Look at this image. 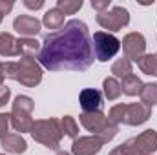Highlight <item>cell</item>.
<instances>
[{
    "instance_id": "6da1fadb",
    "label": "cell",
    "mask_w": 157,
    "mask_h": 155,
    "mask_svg": "<svg viewBox=\"0 0 157 155\" xmlns=\"http://www.w3.org/2000/svg\"><path fill=\"white\" fill-rule=\"evenodd\" d=\"M40 64L49 71H84L93 62L91 39L88 26L80 20H70L62 29L46 35L39 53Z\"/></svg>"
},
{
    "instance_id": "7a4b0ae2",
    "label": "cell",
    "mask_w": 157,
    "mask_h": 155,
    "mask_svg": "<svg viewBox=\"0 0 157 155\" xmlns=\"http://www.w3.org/2000/svg\"><path fill=\"white\" fill-rule=\"evenodd\" d=\"M4 77H9L20 82L26 88H33L42 80V70L35 59L20 57L18 62H7L4 64Z\"/></svg>"
},
{
    "instance_id": "3957f363",
    "label": "cell",
    "mask_w": 157,
    "mask_h": 155,
    "mask_svg": "<svg viewBox=\"0 0 157 155\" xmlns=\"http://www.w3.org/2000/svg\"><path fill=\"white\" fill-rule=\"evenodd\" d=\"M152 115V108L143 104V102H133V104H117L110 110L108 120L112 124H130V126H139L146 122Z\"/></svg>"
},
{
    "instance_id": "277c9868",
    "label": "cell",
    "mask_w": 157,
    "mask_h": 155,
    "mask_svg": "<svg viewBox=\"0 0 157 155\" xmlns=\"http://www.w3.org/2000/svg\"><path fill=\"white\" fill-rule=\"evenodd\" d=\"M31 135L35 141L44 144L49 150H59L60 139L64 135L60 120L57 119H44V120H35L31 128Z\"/></svg>"
},
{
    "instance_id": "5b68a950",
    "label": "cell",
    "mask_w": 157,
    "mask_h": 155,
    "mask_svg": "<svg viewBox=\"0 0 157 155\" xmlns=\"http://www.w3.org/2000/svg\"><path fill=\"white\" fill-rule=\"evenodd\" d=\"M80 124L91 131L93 135H97L104 144L110 142L119 131L117 124H112L108 120V117L104 115L102 112H91V113H82L80 115Z\"/></svg>"
},
{
    "instance_id": "8992f818",
    "label": "cell",
    "mask_w": 157,
    "mask_h": 155,
    "mask_svg": "<svg viewBox=\"0 0 157 155\" xmlns=\"http://www.w3.org/2000/svg\"><path fill=\"white\" fill-rule=\"evenodd\" d=\"M33 100L26 95H18L13 102V112H11V124L17 131L24 133V131H31L33 128Z\"/></svg>"
},
{
    "instance_id": "52a82bcc",
    "label": "cell",
    "mask_w": 157,
    "mask_h": 155,
    "mask_svg": "<svg viewBox=\"0 0 157 155\" xmlns=\"http://www.w3.org/2000/svg\"><path fill=\"white\" fill-rule=\"evenodd\" d=\"M119 150L122 155H150L157 150V133L154 130H146L141 135L121 144Z\"/></svg>"
},
{
    "instance_id": "ba28073f",
    "label": "cell",
    "mask_w": 157,
    "mask_h": 155,
    "mask_svg": "<svg viewBox=\"0 0 157 155\" xmlns=\"http://www.w3.org/2000/svg\"><path fill=\"white\" fill-rule=\"evenodd\" d=\"M93 49H95V57L101 62L110 60L112 57L117 55V51L121 49V40L110 33L104 31H97L93 35Z\"/></svg>"
},
{
    "instance_id": "9c48e42d",
    "label": "cell",
    "mask_w": 157,
    "mask_h": 155,
    "mask_svg": "<svg viewBox=\"0 0 157 155\" xmlns=\"http://www.w3.org/2000/svg\"><path fill=\"white\" fill-rule=\"evenodd\" d=\"M97 22L110 31H119L124 26H128L130 22V13L128 9H124L122 6H113L110 11H102L97 15Z\"/></svg>"
},
{
    "instance_id": "30bf717a",
    "label": "cell",
    "mask_w": 157,
    "mask_h": 155,
    "mask_svg": "<svg viewBox=\"0 0 157 155\" xmlns=\"http://www.w3.org/2000/svg\"><path fill=\"white\" fill-rule=\"evenodd\" d=\"M122 51L126 55L128 60H139L143 55H144V49H146V40L141 33H130L122 39Z\"/></svg>"
},
{
    "instance_id": "8fae6325",
    "label": "cell",
    "mask_w": 157,
    "mask_h": 155,
    "mask_svg": "<svg viewBox=\"0 0 157 155\" xmlns=\"http://www.w3.org/2000/svg\"><path fill=\"white\" fill-rule=\"evenodd\" d=\"M102 141L97 135H90V137H78L71 144V153L73 155H95L101 152L102 148Z\"/></svg>"
},
{
    "instance_id": "7c38bea8",
    "label": "cell",
    "mask_w": 157,
    "mask_h": 155,
    "mask_svg": "<svg viewBox=\"0 0 157 155\" xmlns=\"http://www.w3.org/2000/svg\"><path fill=\"white\" fill-rule=\"evenodd\" d=\"M40 26H42V22H40L39 18L31 17V15H20V17H17L15 22H13V28H15L24 39H31L33 35H37L40 31Z\"/></svg>"
},
{
    "instance_id": "4fadbf2b",
    "label": "cell",
    "mask_w": 157,
    "mask_h": 155,
    "mask_svg": "<svg viewBox=\"0 0 157 155\" xmlns=\"http://www.w3.org/2000/svg\"><path fill=\"white\" fill-rule=\"evenodd\" d=\"M80 106L84 110V113H91V112H101V106H102V95L101 91L97 89H82L80 91Z\"/></svg>"
},
{
    "instance_id": "5bb4252c",
    "label": "cell",
    "mask_w": 157,
    "mask_h": 155,
    "mask_svg": "<svg viewBox=\"0 0 157 155\" xmlns=\"http://www.w3.org/2000/svg\"><path fill=\"white\" fill-rule=\"evenodd\" d=\"M2 148L7 153H24L28 148V142L24 141V137L20 133H7L2 139Z\"/></svg>"
},
{
    "instance_id": "9a60e30c",
    "label": "cell",
    "mask_w": 157,
    "mask_h": 155,
    "mask_svg": "<svg viewBox=\"0 0 157 155\" xmlns=\"http://www.w3.org/2000/svg\"><path fill=\"white\" fill-rule=\"evenodd\" d=\"M0 55L2 57H17L18 55V40L11 33H0Z\"/></svg>"
},
{
    "instance_id": "2e32d148",
    "label": "cell",
    "mask_w": 157,
    "mask_h": 155,
    "mask_svg": "<svg viewBox=\"0 0 157 155\" xmlns=\"http://www.w3.org/2000/svg\"><path fill=\"white\" fill-rule=\"evenodd\" d=\"M42 24L49 29H62L64 28V13L59 9V7H53L49 9L46 15H44V20Z\"/></svg>"
},
{
    "instance_id": "e0dca14e",
    "label": "cell",
    "mask_w": 157,
    "mask_h": 155,
    "mask_svg": "<svg viewBox=\"0 0 157 155\" xmlns=\"http://www.w3.org/2000/svg\"><path fill=\"white\" fill-rule=\"evenodd\" d=\"M40 53V46L35 39H18V55L26 59H35Z\"/></svg>"
},
{
    "instance_id": "ac0fdd59",
    "label": "cell",
    "mask_w": 157,
    "mask_h": 155,
    "mask_svg": "<svg viewBox=\"0 0 157 155\" xmlns=\"http://www.w3.org/2000/svg\"><path fill=\"white\" fill-rule=\"evenodd\" d=\"M143 82H141V78L137 77V75H128V77L122 78V84H121V89L126 93V95H141V91H143Z\"/></svg>"
},
{
    "instance_id": "d6986e66",
    "label": "cell",
    "mask_w": 157,
    "mask_h": 155,
    "mask_svg": "<svg viewBox=\"0 0 157 155\" xmlns=\"http://www.w3.org/2000/svg\"><path fill=\"white\" fill-rule=\"evenodd\" d=\"M139 68L143 73L146 75H155L157 77V57L155 55H143L139 60H137Z\"/></svg>"
},
{
    "instance_id": "ffe728a7",
    "label": "cell",
    "mask_w": 157,
    "mask_h": 155,
    "mask_svg": "<svg viewBox=\"0 0 157 155\" xmlns=\"http://www.w3.org/2000/svg\"><path fill=\"white\" fill-rule=\"evenodd\" d=\"M141 102L146 106H155L157 104V84H144L141 91Z\"/></svg>"
},
{
    "instance_id": "44dd1931",
    "label": "cell",
    "mask_w": 157,
    "mask_h": 155,
    "mask_svg": "<svg viewBox=\"0 0 157 155\" xmlns=\"http://www.w3.org/2000/svg\"><path fill=\"white\" fill-rule=\"evenodd\" d=\"M102 88H104V95L108 97V100H115V99H119V95L122 93L121 84H119L113 77L106 78V80L102 82Z\"/></svg>"
},
{
    "instance_id": "7402d4cb",
    "label": "cell",
    "mask_w": 157,
    "mask_h": 155,
    "mask_svg": "<svg viewBox=\"0 0 157 155\" xmlns=\"http://www.w3.org/2000/svg\"><path fill=\"white\" fill-rule=\"evenodd\" d=\"M112 73H113L115 77H121V78L132 75V60H128L126 57L119 59L117 62L112 66Z\"/></svg>"
},
{
    "instance_id": "603a6c76",
    "label": "cell",
    "mask_w": 157,
    "mask_h": 155,
    "mask_svg": "<svg viewBox=\"0 0 157 155\" xmlns=\"http://www.w3.org/2000/svg\"><path fill=\"white\" fill-rule=\"evenodd\" d=\"M60 126H62V131H66V135H68V137H71L73 141L77 139L78 126H77V122H75V119H73V117L64 115V117H62V120H60Z\"/></svg>"
},
{
    "instance_id": "cb8c5ba5",
    "label": "cell",
    "mask_w": 157,
    "mask_h": 155,
    "mask_svg": "<svg viewBox=\"0 0 157 155\" xmlns=\"http://www.w3.org/2000/svg\"><path fill=\"white\" fill-rule=\"evenodd\" d=\"M57 7L64 13V15H73L82 7V0H59Z\"/></svg>"
},
{
    "instance_id": "d4e9b609",
    "label": "cell",
    "mask_w": 157,
    "mask_h": 155,
    "mask_svg": "<svg viewBox=\"0 0 157 155\" xmlns=\"http://www.w3.org/2000/svg\"><path fill=\"white\" fill-rule=\"evenodd\" d=\"M11 122V115L7 113H0V139H4L7 135V126Z\"/></svg>"
},
{
    "instance_id": "484cf974",
    "label": "cell",
    "mask_w": 157,
    "mask_h": 155,
    "mask_svg": "<svg viewBox=\"0 0 157 155\" xmlns=\"http://www.w3.org/2000/svg\"><path fill=\"white\" fill-rule=\"evenodd\" d=\"M110 4H112L110 0H93V2H91V7L97 9L99 13H102V11H106V9L110 7Z\"/></svg>"
},
{
    "instance_id": "4316f807",
    "label": "cell",
    "mask_w": 157,
    "mask_h": 155,
    "mask_svg": "<svg viewBox=\"0 0 157 155\" xmlns=\"http://www.w3.org/2000/svg\"><path fill=\"white\" fill-rule=\"evenodd\" d=\"M9 95H11L9 88H7V86H0V108L6 106V102L9 100Z\"/></svg>"
},
{
    "instance_id": "83f0119b",
    "label": "cell",
    "mask_w": 157,
    "mask_h": 155,
    "mask_svg": "<svg viewBox=\"0 0 157 155\" xmlns=\"http://www.w3.org/2000/svg\"><path fill=\"white\" fill-rule=\"evenodd\" d=\"M13 9V2H0V15L4 17L6 13H9Z\"/></svg>"
},
{
    "instance_id": "f1b7e54d",
    "label": "cell",
    "mask_w": 157,
    "mask_h": 155,
    "mask_svg": "<svg viewBox=\"0 0 157 155\" xmlns=\"http://www.w3.org/2000/svg\"><path fill=\"white\" fill-rule=\"evenodd\" d=\"M24 4H26L28 7H31V9H40V7L44 6L42 0H37V2H33V0H24Z\"/></svg>"
},
{
    "instance_id": "f546056e",
    "label": "cell",
    "mask_w": 157,
    "mask_h": 155,
    "mask_svg": "<svg viewBox=\"0 0 157 155\" xmlns=\"http://www.w3.org/2000/svg\"><path fill=\"white\" fill-rule=\"evenodd\" d=\"M110 155H122V153H121V150H119V146H117L115 150H112V153H110Z\"/></svg>"
},
{
    "instance_id": "4dcf8cb0",
    "label": "cell",
    "mask_w": 157,
    "mask_h": 155,
    "mask_svg": "<svg viewBox=\"0 0 157 155\" xmlns=\"http://www.w3.org/2000/svg\"><path fill=\"white\" fill-rule=\"evenodd\" d=\"M2 80H4V73H0V86H4V84H2Z\"/></svg>"
},
{
    "instance_id": "1f68e13d",
    "label": "cell",
    "mask_w": 157,
    "mask_h": 155,
    "mask_svg": "<svg viewBox=\"0 0 157 155\" xmlns=\"http://www.w3.org/2000/svg\"><path fill=\"white\" fill-rule=\"evenodd\" d=\"M57 155H70V153H66V152H57Z\"/></svg>"
},
{
    "instance_id": "d6a6232c",
    "label": "cell",
    "mask_w": 157,
    "mask_h": 155,
    "mask_svg": "<svg viewBox=\"0 0 157 155\" xmlns=\"http://www.w3.org/2000/svg\"><path fill=\"white\" fill-rule=\"evenodd\" d=\"M0 22H2V15H0Z\"/></svg>"
},
{
    "instance_id": "836d02e7",
    "label": "cell",
    "mask_w": 157,
    "mask_h": 155,
    "mask_svg": "<svg viewBox=\"0 0 157 155\" xmlns=\"http://www.w3.org/2000/svg\"><path fill=\"white\" fill-rule=\"evenodd\" d=\"M0 155H4V153H0Z\"/></svg>"
}]
</instances>
